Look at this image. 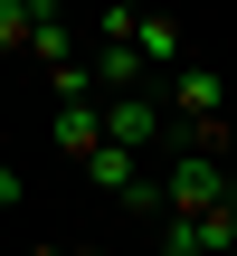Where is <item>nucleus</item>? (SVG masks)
<instances>
[{"instance_id":"obj_1","label":"nucleus","mask_w":237,"mask_h":256,"mask_svg":"<svg viewBox=\"0 0 237 256\" xmlns=\"http://www.w3.org/2000/svg\"><path fill=\"white\" fill-rule=\"evenodd\" d=\"M162 190H171V218H200V209H228L237 200L218 152H171V162H162ZM171 218H162V228H171Z\"/></svg>"},{"instance_id":"obj_2","label":"nucleus","mask_w":237,"mask_h":256,"mask_svg":"<svg viewBox=\"0 0 237 256\" xmlns=\"http://www.w3.org/2000/svg\"><path fill=\"white\" fill-rule=\"evenodd\" d=\"M162 104H171V133H200V124H228V86H218V66H180L171 86H162Z\"/></svg>"},{"instance_id":"obj_3","label":"nucleus","mask_w":237,"mask_h":256,"mask_svg":"<svg viewBox=\"0 0 237 256\" xmlns=\"http://www.w3.org/2000/svg\"><path fill=\"white\" fill-rule=\"evenodd\" d=\"M48 133H57V152L86 171V162L104 152V104H95V95H76V104H57V114H48Z\"/></svg>"},{"instance_id":"obj_4","label":"nucleus","mask_w":237,"mask_h":256,"mask_svg":"<svg viewBox=\"0 0 237 256\" xmlns=\"http://www.w3.org/2000/svg\"><path fill=\"white\" fill-rule=\"evenodd\" d=\"M142 171H152V162H142V152H124V142H104V152H95V162H86V180H95V190H104V200H124V190H133V180H142Z\"/></svg>"},{"instance_id":"obj_5","label":"nucleus","mask_w":237,"mask_h":256,"mask_svg":"<svg viewBox=\"0 0 237 256\" xmlns=\"http://www.w3.org/2000/svg\"><path fill=\"white\" fill-rule=\"evenodd\" d=\"M28 28H38V0H0V57H28Z\"/></svg>"},{"instance_id":"obj_6","label":"nucleus","mask_w":237,"mask_h":256,"mask_svg":"<svg viewBox=\"0 0 237 256\" xmlns=\"http://www.w3.org/2000/svg\"><path fill=\"white\" fill-rule=\"evenodd\" d=\"M0 209H19V171L10 162H0Z\"/></svg>"},{"instance_id":"obj_7","label":"nucleus","mask_w":237,"mask_h":256,"mask_svg":"<svg viewBox=\"0 0 237 256\" xmlns=\"http://www.w3.org/2000/svg\"><path fill=\"white\" fill-rule=\"evenodd\" d=\"M28 256H76V247H48V238H38V247H28Z\"/></svg>"},{"instance_id":"obj_8","label":"nucleus","mask_w":237,"mask_h":256,"mask_svg":"<svg viewBox=\"0 0 237 256\" xmlns=\"http://www.w3.org/2000/svg\"><path fill=\"white\" fill-rule=\"evenodd\" d=\"M76 256H104V247H76Z\"/></svg>"},{"instance_id":"obj_9","label":"nucleus","mask_w":237,"mask_h":256,"mask_svg":"<svg viewBox=\"0 0 237 256\" xmlns=\"http://www.w3.org/2000/svg\"><path fill=\"white\" fill-rule=\"evenodd\" d=\"M133 10H152V0H133Z\"/></svg>"}]
</instances>
